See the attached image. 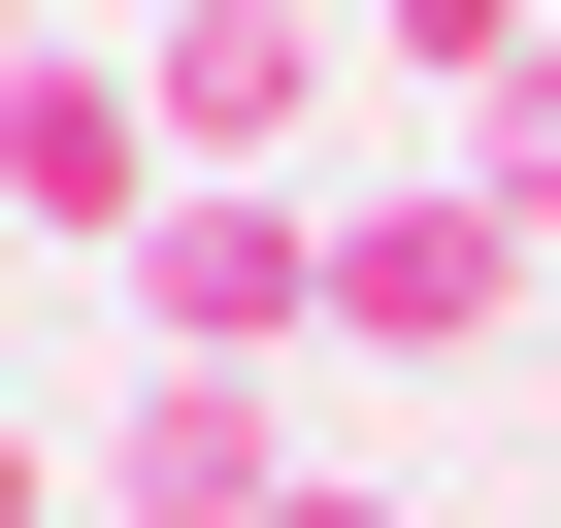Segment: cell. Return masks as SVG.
<instances>
[{
    "instance_id": "obj_5",
    "label": "cell",
    "mask_w": 561,
    "mask_h": 528,
    "mask_svg": "<svg viewBox=\"0 0 561 528\" xmlns=\"http://www.w3.org/2000/svg\"><path fill=\"white\" fill-rule=\"evenodd\" d=\"M133 67H165V165L298 198V133H331V67H364V0H231V34H133Z\"/></svg>"
},
{
    "instance_id": "obj_6",
    "label": "cell",
    "mask_w": 561,
    "mask_h": 528,
    "mask_svg": "<svg viewBox=\"0 0 561 528\" xmlns=\"http://www.w3.org/2000/svg\"><path fill=\"white\" fill-rule=\"evenodd\" d=\"M430 165H462L495 231H561V34H528V67H462V133H430Z\"/></svg>"
},
{
    "instance_id": "obj_9",
    "label": "cell",
    "mask_w": 561,
    "mask_h": 528,
    "mask_svg": "<svg viewBox=\"0 0 561 528\" xmlns=\"http://www.w3.org/2000/svg\"><path fill=\"white\" fill-rule=\"evenodd\" d=\"M100 34H231V0H100Z\"/></svg>"
},
{
    "instance_id": "obj_11",
    "label": "cell",
    "mask_w": 561,
    "mask_h": 528,
    "mask_svg": "<svg viewBox=\"0 0 561 528\" xmlns=\"http://www.w3.org/2000/svg\"><path fill=\"white\" fill-rule=\"evenodd\" d=\"M364 34H397V0H364Z\"/></svg>"
},
{
    "instance_id": "obj_1",
    "label": "cell",
    "mask_w": 561,
    "mask_h": 528,
    "mask_svg": "<svg viewBox=\"0 0 561 528\" xmlns=\"http://www.w3.org/2000/svg\"><path fill=\"white\" fill-rule=\"evenodd\" d=\"M528 264H561V231H495L462 165H364V198H331V364H495Z\"/></svg>"
},
{
    "instance_id": "obj_4",
    "label": "cell",
    "mask_w": 561,
    "mask_h": 528,
    "mask_svg": "<svg viewBox=\"0 0 561 528\" xmlns=\"http://www.w3.org/2000/svg\"><path fill=\"white\" fill-rule=\"evenodd\" d=\"M133 364H331V198H165L133 231Z\"/></svg>"
},
{
    "instance_id": "obj_2",
    "label": "cell",
    "mask_w": 561,
    "mask_h": 528,
    "mask_svg": "<svg viewBox=\"0 0 561 528\" xmlns=\"http://www.w3.org/2000/svg\"><path fill=\"white\" fill-rule=\"evenodd\" d=\"M198 165H165V67L133 34H34V67H0V231H34V264H133Z\"/></svg>"
},
{
    "instance_id": "obj_8",
    "label": "cell",
    "mask_w": 561,
    "mask_h": 528,
    "mask_svg": "<svg viewBox=\"0 0 561 528\" xmlns=\"http://www.w3.org/2000/svg\"><path fill=\"white\" fill-rule=\"evenodd\" d=\"M34 34H100V0H0V67H34Z\"/></svg>"
},
{
    "instance_id": "obj_10",
    "label": "cell",
    "mask_w": 561,
    "mask_h": 528,
    "mask_svg": "<svg viewBox=\"0 0 561 528\" xmlns=\"http://www.w3.org/2000/svg\"><path fill=\"white\" fill-rule=\"evenodd\" d=\"M528 34H561V0H528Z\"/></svg>"
},
{
    "instance_id": "obj_3",
    "label": "cell",
    "mask_w": 561,
    "mask_h": 528,
    "mask_svg": "<svg viewBox=\"0 0 561 528\" xmlns=\"http://www.w3.org/2000/svg\"><path fill=\"white\" fill-rule=\"evenodd\" d=\"M298 364H100V528H298Z\"/></svg>"
},
{
    "instance_id": "obj_7",
    "label": "cell",
    "mask_w": 561,
    "mask_h": 528,
    "mask_svg": "<svg viewBox=\"0 0 561 528\" xmlns=\"http://www.w3.org/2000/svg\"><path fill=\"white\" fill-rule=\"evenodd\" d=\"M298 528H430V495H364V462H331V495H298Z\"/></svg>"
}]
</instances>
